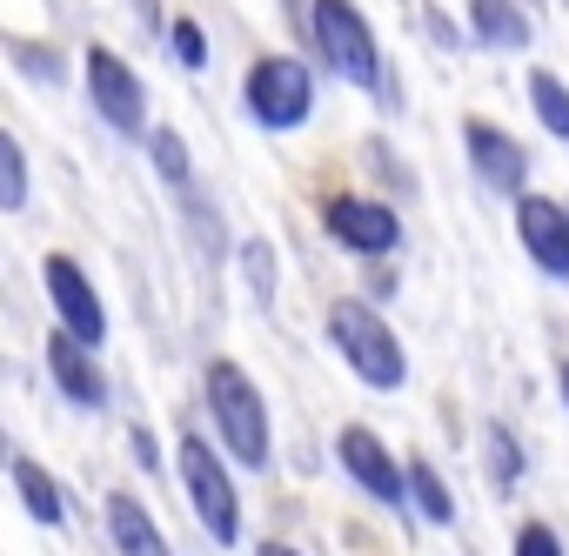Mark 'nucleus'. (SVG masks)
<instances>
[{
	"instance_id": "6e6552de",
	"label": "nucleus",
	"mask_w": 569,
	"mask_h": 556,
	"mask_svg": "<svg viewBox=\"0 0 569 556\" xmlns=\"http://www.w3.org/2000/svg\"><path fill=\"white\" fill-rule=\"evenodd\" d=\"M322 235L356 261H389L402 248V215L382 195H329L322 201Z\"/></svg>"
},
{
	"instance_id": "f3484780",
	"label": "nucleus",
	"mask_w": 569,
	"mask_h": 556,
	"mask_svg": "<svg viewBox=\"0 0 569 556\" xmlns=\"http://www.w3.org/2000/svg\"><path fill=\"white\" fill-rule=\"evenodd\" d=\"M141 148H148V168L161 175V188H174V195H188V188H194V155H188V135H181V128L148 121Z\"/></svg>"
},
{
	"instance_id": "c85d7f7f",
	"label": "nucleus",
	"mask_w": 569,
	"mask_h": 556,
	"mask_svg": "<svg viewBox=\"0 0 569 556\" xmlns=\"http://www.w3.org/2000/svg\"><path fill=\"white\" fill-rule=\"evenodd\" d=\"M562 403H569V363H562Z\"/></svg>"
},
{
	"instance_id": "aec40b11",
	"label": "nucleus",
	"mask_w": 569,
	"mask_h": 556,
	"mask_svg": "<svg viewBox=\"0 0 569 556\" xmlns=\"http://www.w3.org/2000/svg\"><path fill=\"white\" fill-rule=\"evenodd\" d=\"M154 41L168 48V61H174L181 75H201V68H208V28H201L194 14H168Z\"/></svg>"
},
{
	"instance_id": "423d86ee",
	"label": "nucleus",
	"mask_w": 569,
	"mask_h": 556,
	"mask_svg": "<svg viewBox=\"0 0 569 556\" xmlns=\"http://www.w3.org/2000/svg\"><path fill=\"white\" fill-rule=\"evenodd\" d=\"M81 95H88V108H94V121L108 128V135H121V141H141L148 135V81H141V68L128 61V54H114L108 41H88L81 48Z\"/></svg>"
},
{
	"instance_id": "6ab92c4d",
	"label": "nucleus",
	"mask_w": 569,
	"mask_h": 556,
	"mask_svg": "<svg viewBox=\"0 0 569 556\" xmlns=\"http://www.w3.org/2000/svg\"><path fill=\"white\" fill-rule=\"evenodd\" d=\"M0 54H8V68L28 75L34 88H61V81H68V54H61L54 41H34V34L21 41V34H8V41H0Z\"/></svg>"
},
{
	"instance_id": "4468645a",
	"label": "nucleus",
	"mask_w": 569,
	"mask_h": 556,
	"mask_svg": "<svg viewBox=\"0 0 569 556\" xmlns=\"http://www.w3.org/2000/svg\"><path fill=\"white\" fill-rule=\"evenodd\" d=\"M8 489H14V503L28 509V523L34 529H48V536H61L74 516H68V489H61V476L41 463V456H28V449H8Z\"/></svg>"
},
{
	"instance_id": "b1692460",
	"label": "nucleus",
	"mask_w": 569,
	"mask_h": 556,
	"mask_svg": "<svg viewBox=\"0 0 569 556\" xmlns=\"http://www.w3.org/2000/svg\"><path fill=\"white\" fill-rule=\"evenodd\" d=\"M516 556H562V536L549 523H522L516 529Z\"/></svg>"
},
{
	"instance_id": "9d476101",
	"label": "nucleus",
	"mask_w": 569,
	"mask_h": 556,
	"mask_svg": "<svg viewBox=\"0 0 569 556\" xmlns=\"http://www.w3.org/2000/svg\"><path fill=\"white\" fill-rule=\"evenodd\" d=\"M462 155H469V175L482 181V195L516 201V195L529 188V148H522L509 128H496V121L469 115V121H462Z\"/></svg>"
},
{
	"instance_id": "39448f33",
	"label": "nucleus",
	"mask_w": 569,
	"mask_h": 556,
	"mask_svg": "<svg viewBox=\"0 0 569 556\" xmlns=\"http://www.w3.org/2000/svg\"><path fill=\"white\" fill-rule=\"evenodd\" d=\"M241 115L261 135H296L316 115V68L302 54H254L241 75Z\"/></svg>"
},
{
	"instance_id": "f8f14e48",
	"label": "nucleus",
	"mask_w": 569,
	"mask_h": 556,
	"mask_svg": "<svg viewBox=\"0 0 569 556\" xmlns=\"http://www.w3.org/2000/svg\"><path fill=\"white\" fill-rule=\"evenodd\" d=\"M516 241L522 255L549 275V282H569V208L549 195H516Z\"/></svg>"
},
{
	"instance_id": "412c9836",
	"label": "nucleus",
	"mask_w": 569,
	"mask_h": 556,
	"mask_svg": "<svg viewBox=\"0 0 569 556\" xmlns=\"http://www.w3.org/2000/svg\"><path fill=\"white\" fill-rule=\"evenodd\" d=\"M482 456H489L496 489H516V483H522V469H529V456H522V443H516V429H509V423H489V429H482Z\"/></svg>"
},
{
	"instance_id": "1a4fd4ad",
	"label": "nucleus",
	"mask_w": 569,
	"mask_h": 556,
	"mask_svg": "<svg viewBox=\"0 0 569 556\" xmlns=\"http://www.w3.org/2000/svg\"><path fill=\"white\" fill-rule=\"evenodd\" d=\"M41 369H48L54 396H61L68 409H81V416H101V409L114 403V383H108V369H101V349L74 342L68 329H48V342H41Z\"/></svg>"
},
{
	"instance_id": "f03ea898",
	"label": "nucleus",
	"mask_w": 569,
	"mask_h": 556,
	"mask_svg": "<svg viewBox=\"0 0 569 556\" xmlns=\"http://www.w3.org/2000/svg\"><path fill=\"white\" fill-rule=\"evenodd\" d=\"M309 48L322 54V68L362 95H376L382 108H402L396 95V75L382 61V41L369 28V14L356 8V0H309Z\"/></svg>"
},
{
	"instance_id": "dca6fc26",
	"label": "nucleus",
	"mask_w": 569,
	"mask_h": 556,
	"mask_svg": "<svg viewBox=\"0 0 569 556\" xmlns=\"http://www.w3.org/2000/svg\"><path fill=\"white\" fill-rule=\"evenodd\" d=\"M402 503H409L422 523H436V529L456 523V496H449V483H442V469H436L429 456H409V463H402Z\"/></svg>"
},
{
	"instance_id": "f257e3e1",
	"label": "nucleus",
	"mask_w": 569,
	"mask_h": 556,
	"mask_svg": "<svg viewBox=\"0 0 569 556\" xmlns=\"http://www.w3.org/2000/svg\"><path fill=\"white\" fill-rule=\"evenodd\" d=\"M201 409H208V436H214V449L228 463H241V469H268L274 463L268 396H261V383L234 356H208V369H201Z\"/></svg>"
},
{
	"instance_id": "ddd939ff",
	"label": "nucleus",
	"mask_w": 569,
	"mask_h": 556,
	"mask_svg": "<svg viewBox=\"0 0 569 556\" xmlns=\"http://www.w3.org/2000/svg\"><path fill=\"white\" fill-rule=\"evenodd\" d=\"M101 543H108V556H174L161 516L134 489H108L101 496Z\"/></svg>"
},
{
	"instance_id": "20e7f679",
	"label": "nucleus",
	"mask_w": 569,
	"mask_h": 556,
	"mask_svg": "<svg viewBox=\"0 0 569 556\" xmlns=\"http://www.w3.org/2000/svg\"><path fill=\"white\" fill-rule=\"evenodd\" d=\"M329 342H336V356L349 363L356 383H369V389H402V383H409V349H402V336L382 322L376 302H362V296L329 302Z\"/></svg>"
},
{
	"instance_id": "0eeeda50",
	"label": "nucleus",
	"mask_w": 569,
	"mask_h": 556,
	"mask_svg": "<svg viewBox=\"0 0 569 556\" xmlns=\"http://www.w3.org/2000/svg\"><path fill=\"white\" fill-rule=\"evenodd\" d=\"M41 296H48L54 329H68V336L88 342V349H108V302H101L94 275H88L74 255H48V261H41Z\"/></svg>"
},
{
	"instance_id": "bb28decb",
	"label": "nucleus",
	"mask_w": 569,
	"mask_h": 556,
	"mask_svg": "<svg viewBox=\"0 0 569 556\" xmlns=\"http://www.w3.org/2000/svg\"><path fill=\"white\" fill-rule=\"evenodd\" d=\"M128 8L141 14V28H148V34H161V21H168V14H161V0H128Z\"/></svg>"
},
{
	"instance_id": "a211bd4d",
	"label": "nucleus",
	"mask_w": 569,
	"mask_h": 556,
	"mask_svg": "<svg viewBox=\"0 0 569 556\" xmlns=\"http://www.w3.org/2000/svg\"><path fill=\"white\" fill-rule=\"evenodd\" d=\"M34 201V161H28V141L0 121V215H28Z\"/></svg>"
},
{
	"instance_id": "5701e85b",
	"label": "nucleus",
	"mask_w": 569,
	"mask_h": 556,
	"mask_svg": "<svg viewBox=\"0 0 569 556\" xmlns=\"http://www.w3.org/2000/svg\"><path fill=\"white\" fill-rule=\"evenodd\" d=\"M234 261H241V275H248V296L268 309V302H274V282H281V268H274V248H268L261 235H248V241H234Z\"/></svg>"
},
{
	"instance_id": "9b49d317",
	"label": "nucleus",
	"mask_w": 569,
	"mask_h": 556,
	"mask_svg": "<svg viewBox=\"0 0 569 556\" xmlns=\"http://www.w3.org/2000/svg\"><path fill=\"white\" fill-rule=\"evenodd\" d=\"M336 463H342V476H349L362 496H376L382 509H409V503H402V463H396V449H389L369 423H349V429L336 436Z\"/></svg>"
},
{
	"instance_id": "a878e982",
	"label": "nucleus",
	"mask_w": 569,
	"mask_h": 556,
	"mask_svg": "<svg viewBox=\"0 0 569 556\" xmlns=\"http://www.w3.org/2000/svg\"><path fill=\"white\" fill-rule=\"evenodd\" d=\"M429 41H436V48H462V34H456L449 14H436V8H429Z\"/></svg>"
},
{
	"instance_id": "4be33fe9",
	"label": "nucleus",
	"mask_w": 569,
	"mask_h": 556,
	"mask_svg": "<svg viewBox=\"0 0 569 556\" xmlns=\"http://www.w3.org/2000/svg\"><path fill=\"white\" fill-rule=\"evenodd\" d=\"M522 88H529V108H536V121H542L556 141H569V88H562L549 68H536Z\"/></svg>"
},
{
	"instance_id": "2eb2a0df",
	"label": "nucleus",
	"mask_w": 569,
	"mask_h": 556,
	"mask_svg": "<svg viewBox=\"0 0 569 556\" xmlns=\"http://www.w3.org/2000/svg\"><path fill=\"white\" fill-rule=\"evenodd\" d=\"M469 41L489 48V54L529 48V14H522V0H469Z\"/></svg>"
},
{
	"instance_id": "cd10ccee",
	"label": "nucleus",
	"mask_w": 569,
	"mask_h": 556,
	"mask_svg": "<svg viewBox=\"0 0 569 556\" xmlns=\"http://www.w3.org/2000/svg\"><path fill=\"white\" fill-rule=\"evenodd\" d=\"M254 556H302L296 543H254Z\"/></svg>"
},
{
	"instance_id": "393cba45",
	"label": "nucleus",
	"mask_w": 569,
	"mask_h": 556,
	"mask_svg": "<svg viewBox=\"0 0 569 556\" xmlns=\"http://www.w3.org/2000/svg\"><path fill=\"white\" fill-rule=\"evenodd\" d=\"M128 456H134V469H141V476H161V469H168V463H161L154 429H128Z\"/></svg>"
},
{
	"instance_id": "7ed1b4c3",
	"label": "nucleus",
	"mask_w": 569,
	"mask_h": 556,
	"mask_svg": "<svg viewBox=\"0 0 569 556\" xmlns=\"http://www.w3.org/2000/svg\"><path fill=\"white\" fill-rule=\"evenodd\" d=\"M174 483L188 496V516L201 523V536L214 549H234L241 543V489H234V463L214 449L208 429H181L174 436Z\"/></svg>"
}]
</instances>
